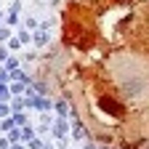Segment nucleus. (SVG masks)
<instances>
[{"instance_id": "nucleus-1", "label": "nucleus", "mask_w": 149, "mask_h": 149, "mask_svg": "<svg viewBox=\"0 0 149 149\" xmlns=\"http://www.w3.org/2000/svg\"><path fill=\"white\" fill-rule=\"evenodd\" d=\"M99 107H104L109 115H123V109H120V104H115V101H109V99H101L99 101Z\"/></svg>"}, {"instance_id": "nucleus-2", "label": "nucleus", "mask_w": 149, "mask_h": 149, "mask_svg": "<svg viewBox=\"0 0 149 149\" xmlns=\"http://www.w3.org/2000/svg\"><path fill=\"white\" fill-rule=\"evenodd\" d=\"M8 37V29H0V40H6Z\"/></svg>"}]
</instances>
